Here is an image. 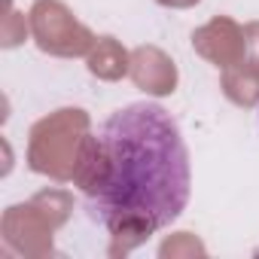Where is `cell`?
<instances>
[{
    "mask_svg": "<svg viewBox=\"0 0 259 259\" xmlns=\"http://www.w3.org/2000/svg\"><path fill=\"white\" fill-rule=\"evenodd\" d=\"M85 210L113 235H153L189 201V153L177 119L156 101L110 113L89 135L79 174Z\"/></svg>",
    "mask_w": 259,
    "mask_h": 259,
    "instance_id": "obj_1",
    "label": "cell"
}]
</instances>
